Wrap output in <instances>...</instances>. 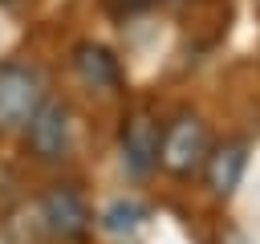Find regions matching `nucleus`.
<instances>
[{"label": "nucleus", "instance_id": "6e6552de", "mask_svg": "<svg viewBox=\"0 0 260 244\" xmlns=\"http://www.w3.org/2000/svg\"><path fill=\"white\" fill-rule=\"evenodd\" d=\"M114 4H118V8H142L146 0H114Z\"/></svg>", "mask_w": 260, "mask_h": 244}, {"label": "nucleus", "instance_id": "20e7f679", "mask_svg": "<svg viewBox=\"0 0 260 244\" xmlns=\"http://www.w3.org/2000/svg\"><path fill=\"white\" fill-rule=\"evenodd\" d=\"M24 130H28L32 155L45 159V163H57L65 155V146H69V110L57 106V102H41Z\"/></svg>", "mask_w": 260, "mask_h": 244}, {"label": "nucleus", "instance_id": "39448f33", "mask_svg": "<svg viewBox=\"0 0 260 244\" xmlns=\"http://www.w3.org/2000/svg\"><path fill=\"white\" fill-rule=\"evenodd\" d=\"M122 146H126V159L134 171H150L158 163V126L146 114H134L122 130Z\"/></svg>", "mask_w": 260, "mask_h": 244}, {"label": "nucleus", "instance_id": "f03ea898", "mask_svg": "<svg viewBox=\"0 0 260 244\" xmlns=\"http://www.w3.org/2000/svg\"><path fill=\"white\" fill-rule=\"evenodd\" d=\"M207 159V130L195 114H183L167 126V134L158 138V163L175 175H187L195 171L199 163Z\"/></svg>", "mask_w": 260, "mask_h": 244}, {"label": "nucleus", "instance_id": "423d86ee", "mask_svg": "<svg viewBox=\"0 0 260 244\" xmlns=\"http://www.w3.org/2000/svg\"><path fill=\"white\" fill-rule=\"evenodd\" d=\"M244 163H248V150H244L240 142H228V146H219V150H207V159H203V167H207V187H211L215 195L236 191V183H240V175H244Z\"/></svg>", "mask_w": 260, "mask_h": 244}, {"label": "nucleus", "instance_id": "7ed1b4c3", "mask_svg": "<svg viewBox=\"0 0 260 244\" xmlns=\"http://www.w3.org/2000/svg\"><path fill=\"white\" fill-rule=\"evenodd\" d=\"M41 224L57 240H81L89 232V207L73 187H53L41 199Z\"/></svg>", "mask_w": 260, "mask_h": 244}, {"label": "nucleus", "instance_id": "0eeeda50", "mask_svg": "<svg viewBox=\"0 0 260 244\" xmlns=\"http://www.w3.org/2000/svg\"><path fill=\"white\" fill-rule=\"evenodd\" d=\"M73 65H77V73L93 85V89H114L118 85V61H114V53L110 49H102V45H77L73 49Z\"/></svg>", "mask_w": 260, "mask_h": 244}, {"label": "nucleus", "instance_id": "f257e3e1", "mask_svg": "<svg viewBox=\"0 0 260 244\" xmlns=\"http://www.w3.org/2000/svg\"><path fill=\"white\" fill-rule=\"evenodd\" d=\"M45 102L41 73L28 65H0V134L24 130L37 106Z\"/></svg>", "mask_w": 260, "mask_h": 244}]
</instances>
